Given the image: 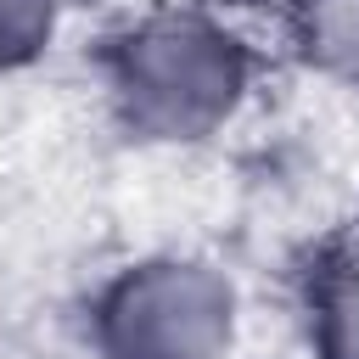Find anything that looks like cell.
<instances>
[{
	"label": "cell",
	"instance_id": "cell-1",
	"mask_svg": "<svg viewBox=\"0 0 359 359\" xmlns=\"http://www.w3.org/2000/svg\"><path fill=\"white\" fill-rule=\"evenodd\" d=\"M107 73L129 129L151 140H196L236 112L247 90V50L208 17L163 11L112 45Z\"/></svg>",
	"mask_w": 359,
	"mask_h": 359
},
{
	"label": "cell",
	"instance_id": "cell-2",
	"mask_svg": "<svg viewBox=\"0 0 359 359\" xmlns=\"http://www.w3.org/2000/svg\"><path fill=\"white\" fill-rule=\"evenodd\" d=\"M236 331V292L208 264L123 269L95 303V342L107 359H224Z\"/></svg>",
	"mask_w": 359,
	"mask_h": 359
},
{
	"label": "cell",
	"instance_id": "cell-3",
	"mask_svg": "<svg viewBox=\"0 0 359 359\" xmlns=\"http://www.w3.org/2000/svg\"><path fill=\"white\" fill-rule=\"evenodd\" d=\"M314 348L320 359H359V269H325L314 280Z\"/></svg>",
	"mask_w": 359,
	"mask_h": 359
},
{
	"label": "cell",
	"instance_id": "cell-4",
	"mask_svg": "<svg viewBox=\"0 0 359 359\" xmlns=\"http://www.w3.org/2000/svg\"><path fill=\"white\" fill-rule=\"evenodd\" d=\"M56 28V0H0V73L45 50Z\"/></svg>",
	"mask_w": 359,
	"mask_h": 359
}]
</instances>
